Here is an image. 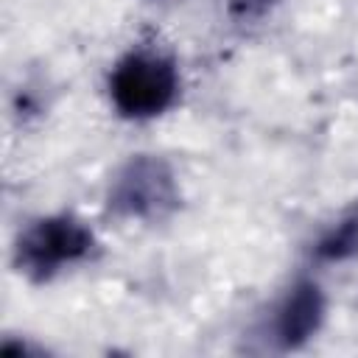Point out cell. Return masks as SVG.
<instances>
[{
	"label": "cell",
	"mask_w": 358,
	"mask_h": 358,
	"mask_svg": "<svg viewBox=\"0 0 358 358\" xmlns=\"http://www.w3.org/2000/svg\"><path fill=\"white\" fill-rule=\"evenodd\" d=\"M179 92V76L168 56L157 50H131L109 76V95L126 117H154L165 112Z\"/></svg>",
	"instance_id": "1"
},
{
	"label": "cell",
	"mask_w": 358,
	"mask_h": 358,
	"mask_svg": "<svg viewBox=\"0 0 358 358\" xmlns=\"http://www.w3.org/2000/svg\"><path fill=\"white\" fill-rule=\"evenodd\" d=\"M322 260H352L358 257V204L316 243Z\"/></svg>",
	"instance_id": "5"
},
{
	"label": "cell",
	"mask_w": 358,
	"mask_h": 358,
	"mask_svg": "<svg viewBox=\"0 0 358 358\" xmlns=\"http://www.w3.org/2000/svg\"><path fill=\"white\" fill-rule=\"evenodd\" d=\"M322 313H324V302H322V294L313 282H302L296 285L285 302L280 305L277 310V322H274V333H277V341L282 347H296L302 344L305 338H310L322 322Z\"/></svg>",
	"instance_id": "4"
},
{
	"label": "cell",
	"mask_w": 358,
	"mask_h": 358,
	"mask_svg": "<svg viewBox=\"0 0 358 358\" xmlns=\"http://www.w3.org/2000/svg\"><path fill=\"white\" fill-rule=\"evenodd\" d=\"M109 210L126 218L154 221L168 215L179 201V187L171 168L148 154L131 157L109 185Z\"/></svg>",
	"instance_id": "2"
},
{
	"label": "cell",
	"mask_w": 358,
	"mask_h": 358,
	"mask_svg": "<svg viewBox=\"0 0 358 358\" xmlns=\"http://www.w3.org/2000/svg\"><path fill=\"white\" fill-rule=\"evenodd\" d=\"M92 249V232L70 218L53 215L31 224L17 241V266L34 280L53 277L62 266L87 257Z\"/></svg>",
	"instance_id": "3"
}]
</instances>
